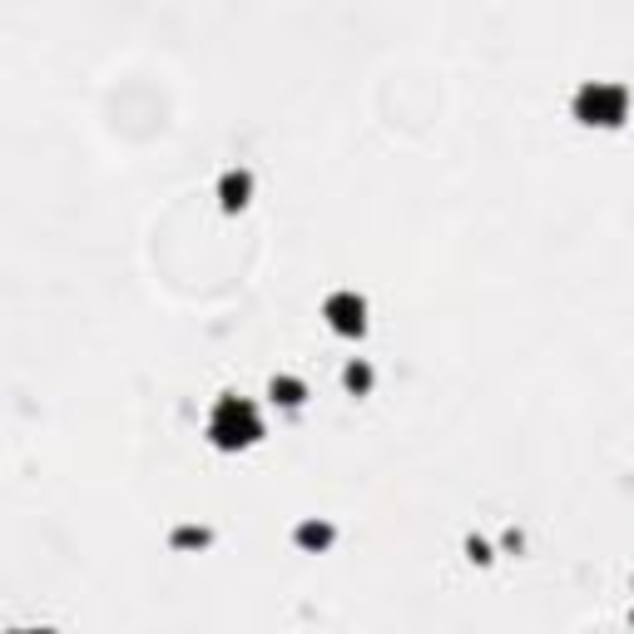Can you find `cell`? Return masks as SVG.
Wrapping results in <instances>:
<instances>
[{
  "instance_id": "6da1fadb",
  "label": "cell",
  "mask_w": 634,
  "mask_h": 634,
  "mask_svg": "<svg viewBox=\"0 0 634 634\" xmlns=\"http://www.w3.org/2000/svg\"><path fill=\"white\" fill-rule=\"evenodd\" d=\"M258 436V416H253V406H243V402H218V412H214V441L218 446H243V441H253Z\"/></svg>"
},
{
  "instance_id": "7a4b0ae2",
  "label": "cell",
  "mask_w": 634,
  "mask_h": 634,
  "mask_svg": "<svg viewBox=\"0 0 634 634\" xmlns=\"http://www.w3.org/2000/svg\"><path fill=\"white\" fill-rule=\"evenodd\" d=\"M580 114L590 119V124H614V119L624 114V95H620V89H584Z\"/></svg>"
},
{
  "instance_id": "3957f363",
  "label": "cell",
  "mask_w": 634,
  "mask_h": 634,
  "mask_svg": "<svg viewBox=\"0 0 634 634\" xmlns=\"http://www.w3.org/2000/svg\"><path fill=\"white\" fill-rule=\"evenodd\" d=\"M327 313H332L337 332H362V303H357V297H332Z\"/></svg>"
}]
</instances>
